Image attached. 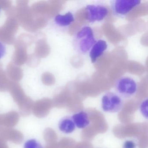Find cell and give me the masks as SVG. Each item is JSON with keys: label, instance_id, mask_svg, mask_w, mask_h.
I'll list each match as a JSON object with an SVG mask.
<instances>
[{"label": "cell", "instance_id": "obj_1", "mask_svg": "<svg viewBox=\"0 0 148 148\" xmlns=\"http://www.w3.org/2000/svg\"><path fill=\"white\" fill-rule=\"evenodd\" d=\"M96 42L94 32L91 27L85 26L75 34L73 46L77 52L84 55L90 52Z\"/></svg>", "mask_w": 148, "mask_h": 148}, {"label": "cell", "instance_id": "obj_2", "mask_svg": "<svg viewBox=\"0 0 148 148\" xmlns=\"http://www.w3.org/2000/svg\"><path fill=\"white\" fill-rule=\"evenodd\" d=\"M138 86L136 81L132 77H123L119 78L115 84L116 93L121 98H129L136 93Z\"/></svg>", "mask_w": 148, "mask_h": 148}, {"label": "cell", "instance_id": "obj_3", "mask_svg": "<svg viewBox=\"0 0 148 148\" xmlns=\"http://www.w3.org/2000/svg\"><path fill=\"white\" fill-rule=\"evenodd\" d=\"M139 0H115L111 1L113 14L119 17H124L141 4Z\"/></svg>", "mask_w": 148, "mask_h": 148}, {"label": "cell", "instance_id": "obj_4", "mask_svg": "<svg viewBox=\"0 0 148 148\" xmlns=\"http://www.w3.org/2000/svg\"><path fill=\"white\" fill-rule=\"evenodd\" d=\"M123 105L122 98L116 93L112 92H106L101 100V107L105 112H119L123 108Z\"/></svg>", "mask_w": 148, "mask_h": 148}, {"label": "cell", "instance_id": "obj_5", "mask_svg": "<svg viewBox=\"0 0 148 148\" xmlns=\"http://www.w3.org/2000/svg\"><path fill=\"white\" fill-rule=\"evenodd\" d=\"M86 18L91 23L104 20L109 13L108 8L100 5H89L86 7Z\"/></svg>", "mask_w": 148, "mask_h": 148}, {"label": "cell", "instance_id": "obj_6", "mask_svg": "<svg viewBox=\"0 0 148 148\" xmlns=\"http://www.w3.org/2000/svg\"><path fill=\"white\" fill-rule=\"evenodd\" d=\"M108 47L107 42L103 40L96 41L90 51V57L92 63H95L103 54Z\"/></svg>", "mask_w": 148, "mask_h": 148}, {"label": "cell", "instance_id": "obj_7", "mask_svg": "<svg viewBox=\"0 0 148 148\" xmlns=\"http://www.w3.org/2000/svg\"><path fill=\"white\" fill-rule=\"evenodd\" d=\"M75 126L79 129L86 128L90 125V121L88 115L84 111L75 113L72 117Z\"/></svg>", "mask_w": 148, "mask_h": 148}, {"label": "cell", "instance_id": "obj_8", "mask_svg": "<svg viewBox=\"0 0 148 148\" xmlns=\"http://www.w3.org/2000/svg\"><path fill=\"white\" fill-rule=\"evenodd\" d=\"M58 127L63 133L70 134L75 130L76 126L71 117L66 116L60 121Z\"/></svg>", "mask_w": 148, "mask_h": 148}, {"label": "cell", "instance_id": "obj_9", "mask_svg": "<svg viewBox=\"0 0 148 148\" xmlns=\"http://www.w3.org/2000/svg\"><path fill=\"white\" fill-rule=\"evenodd\" d=\"M74 16L71 12H68L65 14H58L54 18L55 24L60 27L69 26L74 22Z\"/></svg>", "mask_w": 148, "mask_h": 148}, {"label": "cell", "instance_id": "obj_10", "mask_svg": "<svg viewBox=\"0 0 148 148\" xmlns=\"http://www.w3.org/2000/svg\"><path fill=\"white\" fill-rule=\"evenodd\" d=\"M24 148H43L41 145L34 139L27 140L24 145Z\"/></svg>", "mask_w": 148, "mask_h": 148}, {"label": "cell", "instance_id": "obj_11", "mask_svg": "<svg viewBox=\"0 0 148 148\" xmlns=\"http://www.w3.org/2000/svg\"><path fill=\"white\" fill-rule=\"evenodd\" d=\"M140 112L142 113L144 117L148 118V99H145L140 104Z\"/></svg>", "mask_w": 148, "mask_h": 148}, {"label": "cell", "instance_id": "obj_12", "mask_svg": "<svg viewBox=\"0 0 148 148\" xmlns=\"http://www.w3.org/2000/svg\"><path fill=\"white\" fill-rule=\"evenodd\" d=\"M136 144L132 140H126L124 143L123 148H136Z\"/></svg>", "mask_w": 148, "mask_h": 148}, {"label": "cell", "instance_id": "obj_13", "mask_svg": "<svg viewBox=\"0 0 148 148\" xmlns=\"http://www.w3.org/2000/svg\"><path fill=\"white\" fill-rule=\"evenodd\" d=\"M6 53V48L3 43L0 41V59L3 58Z\"/></svg>", "mask_w": 148, "mask_h": 148}, {"label": "cell", "instance_id": "obj_14", "mask_svg": "<svg viewBox=\"0 0 148 148\" xmlns=\"http://www.w3.org/2000/svg\"><path fill=\"white\" fill-rule=\"evenodd\" d=\"M0 10H1V8H0Z\"/></svg>", "mask_w": 148, "mask_h": 148}]
</instances>
